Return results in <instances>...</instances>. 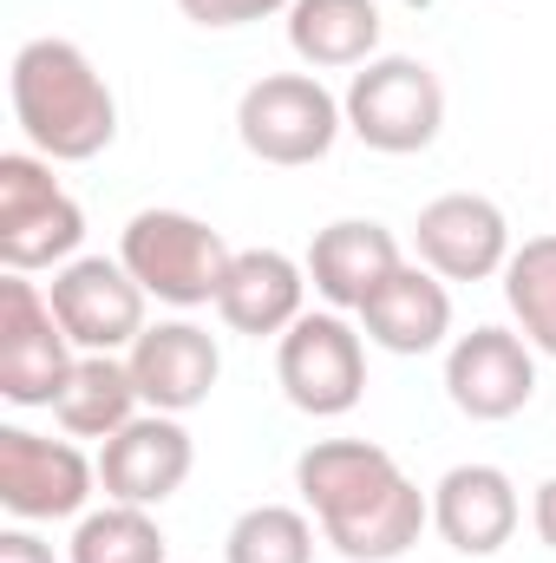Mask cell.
<instances>
[{
  "label": "cell",
  "instance_id": "5",
  "mask_svg": "<svg viewBox=\"0 0 556 563\" xmlns=\"http://www.w3.org/2000/svg\"><path fill=\"white\" fill-rule=\"evenodd\" d=\"M347 132L380 157H413L445 132V86L413 53H380L347 79Z\"/></svg>",
  "mask_w": 556,
  "mask_h": 563
},
{
  "label": "cell",
  "instance_id": "10",
  "mask_svg": "<svg viewBox=\"0 0 556 563\" xmlns=\"http://www.w3.org/2000/svg\"><path fill=\"white\" fill-rule=\"evenodd\" d=\"M92 485H99V459H86L73 439H40L26 426H0V505L20 525L86 518Z\"/></svg>",
  "mask_w": 556,
  "mask_h": 563
},
{
  "label": "cell",
  "instance_id": "21",
  "mask_svg": "<svg viewBox=\"0 0 556 563\" xmlns=\"http://www.w3.org/2000/svg\"><path fill=\"white\" fill-rule=\"evenodd\" d=\"M504 301L518 314V334L556 361V236H531L504 263Z\"/></svg>",
  "mask_w": 556,
  "mask_h": 563
},
{
  "label": "cell",
  "instance_id": "26",
  "mask_svg": "<svg viewBox=\"0 0 556 563\" xmlns=\"http://www.w3.org/2000/svg\"><path fill=\"white\" fill-rule=\"evenodd\" d=\"M531 525H537V538L556 551V478L537 485V498H531Z\"/></svg>",
  "mask_w": 556,
  "mask_h": 563
},
{
  "label": "cell",
  "instance_id": "18",
  "mask_svg": "<svg viewBox=\"0 0 556 563\" xmlns=\"http://www.w3.org/2000/svg\"><path fill=\"white\" fill-rule=\"evenodd\" d=\"M360 328L387 354H407V361L413 354H432L452 334V288L432 276L425 263H400L393 276L360 301Z\"/></svg>",
  "mask_w": 556,
  "mask_h": 563
},
{
  "label": "cell",
  "instance_id": "20",
  "mask_svg": "<svg viewBox=\"0 0 556 563\" xmlns=\"http://www.w3.org/2000/svg\"><path fill=\"white\" fill-rule=\"evenodd\" d=\"M138 413H144V394L132 380V361H119V354H79L59 400H53V420L73 439H99V445L112 432H125Z\"/></svg>",
  "mask_w": 556,
  "mask_h": 563
},
{
  "label": "cell",
  "instance_id": "22",
  "mask_svg": "<svg viewBox=\"0 0 556 563\" xmlns=\"http://www.w3.org/2000/svg\"><path fill=\"white\" fill-rule=\"evenodd\" d=\"M223 563H314V518L294 505H249L223 538Z\"/></svg>",
  "mask_w": 556,
  "mask_h": 563
},
{
  "label": "cell",
  "instance_id": "13",
  "mask_svg": "<svg viewBox=\"0 0 556 563\" xmlns=\"http://www.w3.org/2000/svg\"><path fill=\"white\" fill-rule=\"evenodd\" d=\"M190 465H197V445H190L184 420L177 413H151V407L125 432H112L99 445V485H105L112 505H144L151 511V505L177 498Z\"/></svg>",
  "mask_w": 556,
  "mask_h": 563
},
{
  "label": "cell",
  "instance_id": "8",
  "mask_svg": "<svg viewBox=\"0 0 556 563\" xmlns=\"http://www.w3.org/2000/svg\"><path fill=\"white\" fill-rule=\"evenodd\" d=\"M79 347L59 328L46 288L26 276L0 282V400L7 407H53Z\"/></svg>",
  "mask_w": 556,
  "mask_h": 563
},
{
  "label": "cell",
  "instance_id": "24",
  "mask_svg": "<svg viewBox=\"0 0 556 563\" xmlns=\"http://www.w3.org/2000/svg\"><path fill=\"white\" fill-rule=\"evenodd\" d=\"M294 0H177V13L190 26H210V33H230V26H256V20H276Z\"/></svg>",
  "mask_w": 556,
  "mask_h": 563
},
{
  "label": "cell",
  "instance_id": "11",
  "mask_svg": "<svg viewBox=\"0 0 556 563\" xmlns=\"http://www.w3.org/2000/svg\"><path fill=\"white\" fill-rule=\"evenodd\" d=\"M445 394L465 420H518L537 400V347L511 328H471L445 347Z\"/></svg>",
  "mask_w": 556,
  "mask_h": 563
},
{
  "label": "cell",
  "instance_id": "7",
  "mask_svg": "<svg viewBox=\"0 0 556 563\" xmlns=\"http://www.w3.org/2000/svg\"><path fill=\"white\" fill-rule=\"evenodd\" d=\"M276 380H281V394H288V407L308 413V420L354 413L360 394H367V347H360L354 321L341 308L301 314L276 341Z\"/></svg>",
  "mask_w": 556,
  "mask_h": 563
},
{
  "label": "cell",
  "instance_id": "25",
  "mask_svg": "<svg viewBox=\"0 0 556 563\" xmlns=\"http://www.w3.org/2000/svg\"><path fill=\"white\" fill-rule=\"evenodd\" d=\"M0 563H59L53 544H40L33 531H0Z\"/></svg>",
  "mask_w": 556,
  "mask_h": 563
},
{
  "label": "cell",
  "instance_id": "19",
  "mask_svg": "<svg viewBox=\"0 0 556 563\" xmlns=\"http://www.w3.org/2000/svg\"><path fill=\"white\" fill-rule=\"evenodd\" d=\"M380 0H294L288 7V46L308 73H360L380 59Z\"/></svg>",
  "mask_w": 556,
  "mask_h": 563
},
{
  "label": "cell",
  "instance_id": "3",
  "mask_svg": "<svg viewBox=\"0 0 556 563\" xmlns=\"http://www.w3.org/2000/svg\"><path fill=\"white\" fill-rule=\"evenodd\" d=\"M230 243L190 210H138L119 236V263L164 308H216V288L230 276Z\"/></svg>",
  "mask_w": 556,
  "mask_h": 563
},
{
  "label": "cell",
  "instance_id": "16",
  "mask_svg": "<svg viewBox=\"0 0 556 563\" xmlns=\"http://www.w3.org/2000/svg\"><path fill=\"white\" fill-rule=\"evenodd\" d=\"M216 314L230 334H249V341L276 334L281 341L308 314V263H294L281 250H236L230 276L216 288Z\"/></svg>",
  "mask_w": 556,
  "mask_h": 563
},
{
  "label": "cell",
  "instance_id": "9",
  "mask_svg": "<svg viewBox=\"0 0 556 563\" xmlns=\"http://www.w3.org/2000/svg\"><path fill=\"white\" fill-rule=\"evenodd\" d=\"M46 301H53V314H59V328L73 334L79 354H132L138 334L151 328L144 321L151 295L119 256H73L66 269H53Z\"/></svg>",
  "mask_w": 556,
  "mask_h": 563
},
{
  "label": "cell",
  "instance_id": "4",
  "mask_svg": "<svg viewBox=\"0 0 556 563\" xmlns=\"http://www.w3.org/2000/svg\"><path fill=\"white\" fill-rule=\"evenodd\" d=\"M86 243V210L59 190L40 151H0V269L40 276L66 269Z\"/></svg>",
  "mask_w": 556,
  "mask_h": 563
},
{
  "label": "cell",
  "instance_id": "15",
  "mask_svg": "<svg viewBox=\"0 0 556 563\" xmlns=\"http://www.w3.org/2000/svg\"><path fill=\"white\" fill-rule=\"evenodd\" d=\"M518 485L504 465H452L432 485V531L458 551V558H498L518 538Z\"/></svg>",
  "mask_w": 556,
  "mask_h": 563
},
{
  "label": "cell",
  "instance_id": "12",
  "mask_svg": "<svg viewBox=\"0 0 556 563\" xmlns=\"http://www.w3.org/2000/svg\"><path fill=\"white\" fill-rule=\"evenodd\" d=\"M419 263L438 282H491L511 263V223L491 197L478 190H445L419 210L413 223Z\"/></svg>",
  "mask_w": 556,
  "mask_h": 563
},
{
  "label": "cell",
  "instance_id": "17",
  "mask_svg": "<svg viewBox=\"0 0 556 563\" xmlns=\"http://www.w3.org/2000/svg\"><path fill=\"white\" fill-rule=\"evenodd\" d=\"M400 263H407L400 236L387 223H374V217H341V223L314 230V243H308V282L341 314H360V301L393 276Z\"/></svg>",
  "mask_w": 556,
  "mask_h": 563
},
{
  "label": "cell",
  "instance_id": "1",
  "mask_svg": "<svg viewBox=\"0 0 556 563\" xmlns=\"http://www.w3.org/2000/svg\"><path fill=\"white\" fill-rule=\"evenodd\" d=\"M294 492L347 563H400L432 525V498L374 439H314L294 459Z\"/></svg>",
  "mask_w": 556,
  "mask_h": 563
},
{
  "label": "cell",
  "instance_id": "23",
  "mask_svg": "<svg viewBox=\"0 0 556 563\" xmlns=\"http://www.w3.org/2000/svg\"><path fill=\"white\" fill-rule=\"evenodd\" d=\"M73 563H170V558H164V531L144 505H105V511L79 518Z\"/></svg>",
  "mask_w": 556,
  "mask_h": 563
},
{
  "label": "cell",
  "instance_id": "2",
  "mask_svg": "<svg viewBox=\"0 0 556 563\" xmlns=\"http://www.w3.org/2000/svg\"><path fill=\"white\" fill-rule=\"evenodd\" d=\"M13 125L46 164H86L119 139V99L73 40H26L7 66Z\"/></svg>",
  "mask_w": 556,
  "mask_h": 563
},
{
  "label": "cell",
  "instance_id": "6",
  "mask_svg": "<svg viewBox=\"0 0 556 563\" xmlns=\"http://www.w3.org/2000/svg\"><path fill=\"white\" fill-rule=\"evenodd\" d=\"M341 132H347V112H341V99L314 73H263L243 92V106H236L243 151L256 164H276V170L321 164Z\"/></svg>",
  "mask_w": 556,
  "mask_h": 563
},
{
  "label": "cell",
  "instance_id": "14",
  "mask_svg": "<svg viewBox=\"0 0 556 563\" xmlns=\"http://www.w3.org/2000/svg\"><path fill=\"white\" fill-rule=\"evenodd\" d=\"M125 361H132V380H138L144 407L151 413H177V420L197 413L216 394V380H223V347L197 321H157V328H144L138 347Z\"/></svg>",
  "mask_w": 556,
  "mask_h": 563
}]
</instances>
